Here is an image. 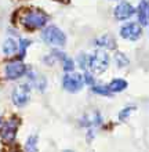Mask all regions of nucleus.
I'll return each mask as SVG.
<instances>
[{
  "instance_id": "6ab92c4d",
  "label": "nucleus",
  "mask_w": 149,
  "mask_h": 152,
  "mask_svg": "<svg viewBox=\"0 0 149 152\" xmlns=\"http://www.w3.org/2000/svg\"><path fill=\"white\" fill-rule=\"evenodd\" d=\"M115 61H116V65L119 68H124V66L129 65V58L126 57V54H123L120 51H117L115 54Z\"/></svg>"
},
{
  "instance_id": "b1692460",
  "label": "nucleus",
  "mask_w": 149,
  "mask_h": 152,
  "mask_svg": "<svg viewBox=\"0 0 149 152\" xmlns=\"http://www.w3.org/2000/svg\"><path fill=\"white\" fill-rule=\"evenodd\" d=\"M83 82L87 84H93V76L89 75V73H86V75L83 76Z\"/></svg>"
},
{
  "instance_id": "2eb2a0df",
  "label": "nucleus",
  "mask_w": 149,
  "mask_h": 152,
  "mask_svg": "<svg viewBox=\"0 0 149 152\" xmlns=\"http://www.w3.org/2000/svg\"><path fill=\"white\" fill-rule=\"evenodd\" d=\"M106 87L110 93H121L127 88V82L124 79H113Z\"/></svg>"
},
{
  "instance_id": "aec40b11",
  "label": "nucleus",
  "mask_w": 149,
  "mask_h": 152,
  "mask_svg": "<svg viewBox=\"0 0 149 152\" xmlns=\"http://www.w3.org/2000/svg\"><path fill=\"white\" fill-rule=\"evenodd\" d=\"M91 90H93V93H95V94H100V96H105V97L112 96V93L109 91V88L106 87V86H101V84H93Z\"/></svg>"
},
{
  "instance_id": "a878e982",
  "label": "nucleus",
  "mask_w": 149,
  "mask_h": 152,
  "mask_svg": "<svg viewBox=\"0 0 149 152\" xmlns=\"http://www.w3.org/2000/svg\"><path fill=\"white\" fill-rule=\"evenodd\" d=\"M62 152H73V151H71V149H65V151H62Z\"/></svg>"
},
{
  "instance_id": "f03ea898",
  "label": "nucleus",
  "mask_w": 149,
  "mask_h": 152,
  "mask_svg": "<svg viewBox=\"0 0 149 152\" xmlns=\"http://www.w3.org/2000/svg\"><path fill=\"white\" fill-rule=\"evenodd\" d=\"M22 119L18 115H11L0 127V138L4 144H12L15 141L17 132L20 129Z\"/></svg>"
},
{
  "instance_id": "5701e85b",
  "label": "nucleus",
  "mask_w": 149,
  "mask_h": 152,
  "mask_svg": "<svg viewBox=\"0 0 149 152\" xmlns=\"http://www.w3.org/2000/svg\"><path fill=\"white\" fill-rule=\"evenodd\" d=\"M7 145H10V147L4 148L1 152H22L20 149V147H17V145H11V144H7Z\"/></svg>"
},
{
  "instance_id": "f3484780",
  "label": "nucleus",
  "mask_w": 149,
  "mask_h": 152,
  "mask_svg": "<svg viewBox=\"0 0 149 152\" xmlns=\"http://www.w3.org/2000/svg\"><path fill=\"white\" fill-rule=\"evenodd\" d=\"M31 40L28 39H20V43H18V51H20V56L17 57V60L18 61H22V58L25 57V54H26V48L31 46Z\"/></svg>"
},
{
  "instance_id": "bb28decb",
  "label": "nucleus",
  "mask_w": 149,
  "mask_h": 152,
  "mask_svg": "<svg viewBox=\"0 0 149 152\" xmlns=\"http://www.w3.org/2000/svg\"><path fill=\"white\" fill-rule=\"evenodd\" d=\"M0 122H1V119H0Z\"/></svg>"
},
{
  "instance_id": "9d476101",
  "label": "nucleus",
  "mask_w": 149,
  "mask_h": 152,
  "mask_svg": "<svg viewBox=\"0 0 149 152\" xmlns=\"http://www.w3.org/2000/svg\"><path fill=\"white\" fill-rule=\"evenodd\" d=\"M28 72V77H29V82L31 84H33L37 90L40 91H44L46 90V86H47V82H46V77L41 75L40 72H37L36 69H26Z\"/></svg>"
},
{
  "instance_id": "20e7f679",
  "label": "nucleus",
  "mask_w": 149,
  "mask_h": 152,
  "mask_svg": "<svg viewBox=\"0 0 149 152\" xmlns=\"http://www.w3.org/2000/svg\"><path fill=\"white\" fill-rule=\"evenodd\" d=\"M41 37L46 43L52 44V46H64L66 43V36L65 33L61 31L58 26L55 25H50L43 31L41 33Z\"/></svg>"
},
{
  "instance_id": "1a4fd4ad",
  "label": "nucleus",
  "mask_w": 149,
  "mask_h": 152,
  "mask_svg": "<svg viewBox=\"0 0 149 152\" xmlns=\"http://www.w3.org/2000/svg\"><path fill=\"white\" fill-rule=\"evenodd\" d=\"M113 14H115V18H116V20L124 21V20H129L130 17H133L134 14H135V8L130 3H127V1H121V3H119L116 7H115Z\"/></svg>"
},
{
  "instance_id": "4be33fe9",
  "label": "nucleus",
  "mask_w": 149,
  "mask_h": 152,
  "mask_svg": "<svg viewBox=\"0 0 149 152\" xmlns=\"http://www.w3.org/2000/svg\"><path fill=\"white\" fill-rule=\"evenodd\" d=\"M77 61H79L81 69H86L89 66V56H87V54H80L79 58H77Z\"/></svg>"
},
{
  "instance_id": "6e6552de",
  "label": "nucleus",
  "mask_w": 149,
  "mask_h": 152,
  "mask_svg": "<svg viewBox=\"0 0 149 152\" xmlns=\"http://www.w3.org/2000/svg\"><path fill=\"white\" fill-rule=\"evenodd\" d=\"M142 35V29L140 26V24L135 22H127L120 28V36L126 40H138Z\"/></svg>"
},
{
  "instance_id": "423d86ee",
  "label": "nucleus",
  "mask_w": 149,
  "mask_h": 152,
  "mask_svg": "<svg viewBox=\"0 0 149 152\" xmlns=\"http://www.w3.org/2000/svg\"><path fill=\"white\" fill-rule=\"evenodd\" d=\"M83 76L80 73H66L62 79V86L66 91L69 93H77L83 87Z\"/></svg>"
},
{
  "instance_id": "f8f14e48",
  "label": "nucleus",
  "mask_w": 149,
  "mask_h": 152,
  "mask_svg": "<svg viewBox=\"0 0 149 152\" xmlns=\"http://www.w3.org/2000/svg\"><path fill=\"white\" fill-rule=\"evenodd\" d=\"M51 56H54L55 58H58V60L62 61V65H64V71H65V72H72V71H73V68H75L73 60H72V58H69L65 53L60 51V50H54Z\"/></svg>"
},
{
  "instance_id": "dca6fc26",
  "label": "nucleus",
  "mask_w": 149,
  "mask_h": 152,
  "mask_svg": "<svg viewBox=\"0 0 149 152\" xmlns=\"http://www.w3.org/2000/svg\"><path fill=\"white\" fill-rule=\"evenodd\" d=\"M18 50V43H17L14 39H7L3 44V53L6 56H14Z\"/></svg>"
},
{
  "instance_id": "7ed1b4c3",
  "label": "nucleus",
  "mask_w": 149,
  "mask_h": 152,
  "mask_svg": "<svg viewBox=\"0 0 149 152\" xmlns=\"http://www.w3.org/2000/svg\"><path fill=\"white\" fill-rule=\"evenodd\" d=\"M109 66V56L105 51H95L91 57H89V68L93 73L105 72Z\"/></svg>"
},
{
  "instance_id": "39448f33",
  "label": "nucleus",
  "mask_w": 149,
  "mask_h": 152,
  "mask_svg": "<svg viewBox=\"0 0 149 152\" xmlns=\"http://www.w3.org/2000/svg\"><path fill=\"white\" fill-rule=\"evenodd\" d=\"M29 96H31L29 84H26V83L20 84V86H17V87L12 90V94H11L12 104L15 105V107H24V105L28 104Z\"/></svg>"
},
{
  "instance_id": "9b49d317",
  "label": "nucleus",
  "mask_w": 149,
  "mask_h": 152,
  "mask_svg": "<svg viewBox=\"0 0 149 152\" xmlns=\"http://www.w3.org/2000/svg\"><path fill=\"white\" fill-rule=\"evenodd\" d=\"M102 122V118H101L100 112H91L89 115L84 116V119L81 122V126H86V127H90V130L93 132L95 127H98Z\"/></svg>"
},
{
  "instance_id": "4468645a",
  "label": "nucleus",
  "mask_w": 149,
  "mask_h": 152,
  "mask_svg": "<svg viewBox=\"0 0 149 152\" xmlns=\"http://www.w3.org/2000/svg\"><path fill=\"white\" fill-rule=\"evenodd\" d=\"M137 15H138V21L142 26L148 25V0H141L138 4L137 8Z\"/></svg>"
},
{
  "instance_id": "0eeeda50",
  "label": "nucleus",
  "mask_w": 149,
  "mask_h": 152,
  "mask_svg": "<svg viewBox=\"0 0 149 152\" xmlns=\"http://www.w3.org/2000/svg\"><path fill=\"white\" fill-rule=\"evenodd\" d=\"M26 65L22 61H11L6 65V79L7 80H15L21 76H24L26 73Z\"/></svg>"
},
{
  "instance_id": "f257e3e1",
  "label": "nucleus",
  "mask_w": 149,
  "mask_h": 152,
  "mask_svg": "<svg viewBox=\"0 0 149 152\" xmlns=\"http://www.w3.org/2000/svg\"><path fill=\"white\" fill-rule=\"evenodd\" d=\"M49 20L50 15L43 8L33 6H22L11 14V24L17 28L24 29L25 32H35L44 28Z\"/></svg>"
},
{
  "instance_id": "ddd939ff",
  "label": "nucleus",
  "mask_w": 149,
  "mask_h": 152,
  "mask_svg": "<svg viewBox=\"0 0 149 152\" xmlns=\"http://www.w3.org/2000/svg\"><path fill=\"white\" fill-rule=\"evenodd\" d=\"M94 44H97L98 47L106 48V50H115L116 48V40L113 39V36H110V35H104V36L95 39Z\"/></svg>"
},
{
  "instance_id": "393cba45",
  "label": "nucleus",
  "mask_w": 149,
  "mask_h": 152,
  "mask_svg": "<svg viewBox=\"0 0 149 152\" xmlns=\"http://www.w3.org/2000/svg\"><path fill=\"white\" fill-rule=\"evenodd\" d=\"M54 1H58V3L62 4H71V0H54Z\"/></svg>"
},
{
  "instance_id": "412c9836",
  "label": "nucleus",
  "mask_w": 149,
  "mask_h": 152,
  "mask_svg": "<svg viewBox=\"0 0 149 152\" xmlns=\"http://www.w3.org/2000/svg\"><path fill=\"white\" fill-rule=\"evenodd\" d=\"M134 111H135V107H134V105L126 107V108H123L120 112H119V119H120V120H126L130 115H131V112H134Z\"/></svg>"
},
{
  "instance_id": "a211bd4d",
  "label": "nucleus",
  "mask_w": 149,
  "mask_h": 152,
  "mask_svg": "<svg viewBox=\"0 0 149 152\" xmlns=\"http://www.w3.org/2000/svg\"><path fill=\"white\" fill-rule=\"evenodd\" d=\"M26 151L28 152H37V136L32 134L26 140Z\"/></svg>"
}]
</instances>
